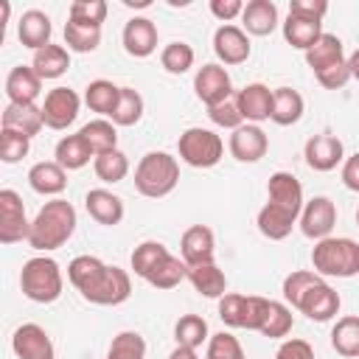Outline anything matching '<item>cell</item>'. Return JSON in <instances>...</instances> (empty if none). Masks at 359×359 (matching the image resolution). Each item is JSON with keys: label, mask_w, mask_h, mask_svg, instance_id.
I'll use <instances>...</instances> for the list:
<instances>
[{"label": "cell", "mask_w": 359, "mask_h": 359, "mask_svg": "<svg viewBox=\"0 0 359 359\" xmlns=\"http://www.w3.org/2000/svg\"><path fill=\"white\" fill-rule=\"evenodd\" d=\"M275 359H314V348H311L306 339L292 337V339H283V342H280Z\"/></svg>", "instance_id": "816d5d0a"}, {"label": "cell", "mask_w": 359, "mask_h": 359, "mask_svg": "<svg viewBox=\"0 0 359 359\" xmlns=\"http://www.w3.org/2000/svg\"><path fill=\"white\" fill-rule=\"evenodd\" d=\"M348 70H351V79H356V81H359V48L348 56Z\"/></svg>", "instance_id": "6f0895ef"}, {"label": "cell", "mask_w": 359, "mask_h": 359, "mask_svg": "<svg viewBox=\"0 0 359 359\" xmlns=\"http://www.w3.org/2000/svg\"><path fill=\"white\" fill-rule=\"evenodd\" d=\"M73 233H76V208L67 199H50L34 216L28 244L39 252H50L67 244Z\"/></svg>", "instance_id": "7a4b0ae2"}, {"label": "cell", "mask_w": 359, "mask_h": 359, "mask_svg": "<svg viewBox=\"0 0 359 359\" xmlns=\"http://www.w3.org/2000/svg\"><path fill=\"white\" fill-rule=\"evenodd\" d=\"M303 109H306V101L297 90H292V87L272 90V115H269V121H275L278 126L297 123L303 118Z\"/></svg>", "instance_id": "4dcf8cb0"}, {"label": "cell", "mask_w": 359, "mask_h": 359, "mask_svg": "<svg viewBox=\"0 0 359 359\" xmlns=\"http://www.w3.org/2000/svg\"><path fill=\"white\" fill-rule=\"evenodd\" d=\"M168 359H199V356H196L194 348H182V345H177V348L168 353Z\"/></svg>", "instance_id": "9f6ffc18"}, {"label": "cell", "mask_w": 359, "mask_h": 359, "mask_svg": "<svg viewBox=\"0 0 359 359\" xmlns=\"http://www.w3.org/2000/svg\"><path fill=\"white\" fill-rule=\"evenodd\" d=\"M294 325V317H292V309L286 303H278V300H269V311H266V320L261 325L258 334L269 337V339H283Z\"/></svg>", "instance_id": "ee69618b"}, {"label": "cell", "mask_w": 359, "mask_h": 359, "mask_svg": "<svg viewBox=\"0 0 359 359\" xmlns=\"http://www.w3.org/2000/svg\"><path fill=\"white\" fill-rule=\"evenodd\" d=\"M227 149L238 163H258L269 149V137L258 123H241L233 129Z\"/></svg>", "instance_id": "2e32d148"}, {"label": "cell", "mask_w": 359, "mask_h": 359, "mask_svg": "<svg viewBox=\"0 0 359 359\" xmlns=\"http://www.w3.org/2000/svg\"><path fill=\"white\" fill-rule=\"evenodd\" d=\"M205 359H247V356H244L241 342L233 334L219 331V334H210L205 345Z\"/></svg>", "instance_id": "bcb514c9"}, {"label": "cell", "mask_w": 359, "mask_h": 359, "mask_svg": "<svg viewBox=\"0 0 359 359\" xmlns=\"http://www.w3.org/2000/svg\"><path fill=\"white\" fill-rule=\"evenodd\" d=\"M93 171H95V177H98L101 182L115 185V182L126 180V174H129V157H126L121 149H112V151L98 154V157L93 160Z\"/></svg>", "instance_id": "60d3db41"}, {"label": "cell", "mask_w": 359, "mask_h": 359, "mask_svg": "<svg viewBox=\"0 0 359 359\" xmlns=\"http://www.w3.org/2000/svg\"><path fill=\"white\" fill-rule=\"evenodd\" d=\"M300 230L306 238H314V241H323L331 236L334 224H337V205L331 196H314L303 205L300 210V219H297Z\"/></svg>", "instance_id": "7c38bea8"}, {"label": "cell", "mask_w": 359, "mask_h": 359, "mask_svg": "<svg viewBox=\"0 0 359 359\" xmlns=\"http://www.w3.org/2000/svg\"><path fill=\"white\" fill-rule=\"evenodd\" d=\"M28 185L42 196H56L67 188V171L56 160H42L28 168Z\"/></svg>", "instance_id": "484cf974"}, {"label": "cell", "mask_w": 359, "mask_h": 359, "mask_svg": "<svg viewBox=\"0 0 359 359\" xmlns=\"http://www.w3.org/2000/svg\"><path fill=\"white\" fill-rule=\"evenodd\" d=\"M168 247L163 241H140L135 250H132V269L137 278L149 280V275L168 258Z\"/></svg>", "instance_id": "8d00e7d4"}, {"label": "cell", "mask_w": 359, "mask_h": 359, "mask_svg": "<svg viewBox=\"0 0 359 359\" xmlns=\"http://www.w3.org/2000/svg\"><path fill=\"white\" fill-rule=\"evenodd\" d=\"M241 11H244V3L241 0H210V14L216 20H222L224 25L230 20H236V17H241Z\"/></svg>", "instance_id": "db71d44e"}, {"label": "cell", "mask_w": 359, "mask_h": 359, "mask_svg": "<svg viewBox=\"0 0 359 359\" xmlns=\"http://www.w3.org/2000/svg\"><path fill=\"white\" fill-rule=\"evenodd\" d=\"M118 98H121V87L112 84V81H107V79H95V81H90L87 90H84V104H87L93 112H98L101 118H109V115L115 112Z\"/></svg>", "instance_id": "e575fe53"}, {"label": "cell", "mask_w": 359, "mask_h": 359, "mask_svg": "<svg viewBox=\"0 0 359 359\" xmlns=\"http://www.w3.org/2000/svg\"><path fill=\"white\" fill-rule=\"evenodd\" d=\"M140 118H143V95L135 87H121V98L109 121L115 126H135Z\"/></svg>", "instance_id": "b9f144b4"}, {"label": "cell", "mask_w": 359, "mask_h": 359, "mask_svg": "<svg viewBox=\"0 0 359 359\" xmlns=\"http://www.w3.org/2000/svg\"><path fill=\"white\" fill-rule=\"evenodd\" d=\"M339 62H345V45H342V39L337 34H325L323 31V36L306 50V65L311 67L314 76L328 70V67H334V65H339Z\"/></svg>", "instance_id": "4316f807"}, {"label": "cell", "mask_w": 359, "mask_h": 359, "mask_svg": "<svg viewBox=\"0 0 359 359\" xmlns=\"http://www.w3.org/2000/svg\"><path fill=\"white\" fill-rule=\"evenodd\" d=\"M194 59H196L194 48H191L188 42H182V39H174V42H168V45L160 50V65H163V70L171 73V76L188 73V70L194 67Z\"/></svg>", "instance_id": "ab89813d"}, {"label": "cell", "mask_w": 359, "mask_h": 359, "mask_svg": "<svg viewBox=\"0 0 359 359\" xmlns=\"http://www.w3.org/2000/svg\"><path fill=\"white\" fill-rule=\"evenodd\" d=\"M65 45H67V50H76V53H93L101 45V28L67 20L65 22Z\"/></svg>", "instance_id": "f35d334b"}, {"label": "cell", "mask_w": 359, "mask_h": 359, "mask_svg": "<svg viewBox=\"0 0 359 359\" xmlns=\"http://www.w3.org/2000/svg\"><path fill=\"white\" fill-rule=\"evenodd\" d=\"M11 351L17 359H56V348L48 331L36 323H22L11 337Z\"/></svg>", "instance_id": "5bb4252c"}, {"label": "cell", "mask_w": 359, "mask_h": 359, "mask_svg": "<svg viewBox=\"0 0 359 359\" xmlns=\"http://www.w3.org/2000/svg\"><path fill=\"white\" fill-rule=\"evenodd\" d=\"M269 311V300L261 294H238L227 292L219 297V317L230 328H247V331H261L264 320Z\"/></svg>", "instance_id": "8992f818"}, {"label": "cell", "mask_w": 359, "mask_h": 359, "mask_svg": "<svg viewBox=\"0 0 359 359\" xmlns=\"http://www.w3.org/2000/svg\"><path fill=\"white\" fill-rule=\"evenodd\" d=\"M79 109H81V98L76 90L70 87H53L45 101H42V118H45V126L48 129H67L76 118H79Z\"/></svg>", "instance_id": "8fae6325"}, {"label": "cell", "mask_w": 359, "mask_h": 359, "mask_svg": "<svg viewBox=\"0 0 359 359\" xmlns=\"http://www.w3.org/2000/svg\"><path fill=\"white\" fill-rule=\"evenodd\" d=\"M84 208L90 219H95L104 227H115L123 222V199L107 188H90L84 196Z\"/></svg>", "instance_id": "44dd1931"}, {"label": "cell", "mask_w": 359, "mask_h": 359, "mask_svg": "<svg viewBox=\"0 0 359 359\" xmlns=\"http://www.w3.org/2000/svg\"><path fill=\"white\" fill-rule=\"evenodd\" d=\"M314 79H317V81H320V87H325V90H342V87L351 81L348 59H345V62H339V65H334V67H328V70H323V73H317Z\"/></svg>", "instance_id": "f907efd6"}, {"label": "cell", "mask_w": 359, "mask_h": 359, "mask_svg": "<svg viewBox=\"0 0 359 359\" xmlns=\"http://www.w3.org/2000/svg\"><path fill=\"white\" fill-rule=\"evenodd\" d=\"M31 149V137L14 132V129H0V160L3 163H20Z\"/></svg>", "instance_id": "c3c4849f"}, {"label": "cell", "mask_w": 359, "mask_h": 359, "mask_svg": "<svg viewBox=\"0 0 359 359\" xmlns=\"http://www.w3.org/2000/svg\"><path fill=\"white\" fill-rule=\"evenodd\" d=\"M342 182H345V188L359 191V151L345 157V163H342Z\"/></svg>", "instance_id": "11a10c76"}, {"label": "cell", "mask_w": 359, "mask_h": 359, "mask_svg": "<svg viewBox=\"0 0 359 359\" xmlns=\"http://www.w3.org/2000/svg\"><path fill=\"white\" fill-rule=\"evenodd\" d=\"M174 339H177V345L194 348V351L202 348V345H208V339H210L208 320L199 317V314H182L177 320V325H174Z\"/></svg>", "instance_id": "74e56055"}, {"label": "cell", "mask_w": 359, "mask_h": 359, "mask_svg": "<svg viewBox=\"0 0 359 359\" xmlns=\"http://www.w3.org/2000/svg\"><path fill=\"white\" fill-rule=\"evenodd\" d=\"M356 224H359V208H356Z\"/></svg>", "instance_id": "680465c9"}, {"label": "cell", "mask_w": 359, "mask_h": 359, "mask_svg": "<svg viewBox=\"0 0 359 359\" xmlns=\"http://www.w3.org/2000/svg\"><path fill=\"white\" fill-rule=\"evenodd\" d=\"M42 126H45L42 107H36V104H6L3 129H14L25 137H34V135H39Z\"/></svg>", "instance_id": "83f0119b"}, {"label": "cell", "mask_w": 359, "mask_h": 359, "mask_svg": "<svg viewBox=\"0 0 359 359\" xmlns=\"http://www.w3.org/2000/svg\"><path fill=\"white\" fill-rule=\"evenodd\" d=\"M50 34H53V25H50V17L45 11H39V8L22 11V17L17 22V36L25 48L39 50V48L50 45Z\"/></svg>", "instance_id": "d4e9b609"}, {"label": "cell", "mask_w": 359, "mask_h": 359, "mask_svg": "<svg viewBox=\"0 0 359 359\" xmlns=\"http://www.w3.org/2000/svg\"><path fill=\"white\" fill-rule=\"evenodd\" d=\"M266 202H275V205H283L294 213L303 210L306 199H303V185L294 174L289 171H275L266 182Z\"/></svg>", "instance_id": "603a6c76"}, {"label": "cell", "mask_w": 359, "mask_h": 359, "mask_svg": "<svg viewBox=\"0 0 359 359\" xmlns=\"http://www.w3.org/2000/svg\"><path fill=\"white\" fill-rule=\"evenodd\" d=\"M107 3L104 0H76L70 3V11H67V20H76V22H84V25H98L107 20Z\"/></svg>", "instance_id": "7dc6e473"}, {"label": "cell", "mask_w": 359, "mask_h": 359, "mask_svg": "<svg viewBox=\"0 0 359 359\" xmlns=\"http://www.w3.org/2000/svg\"><path fill=\"white\" fill-rule=\"evenodd\" d=\"M31 67L36 70V76H39L42 81L59 79V76H65L67 67H70V53H67L65 45H53V42H50V45H45V48L34 50Z\"/></svg>", "instance_id": "f546056e"}, {"label": "cell", "mask_w": 359, "mask_h": 359, "mask_svg": "<svg viewBox=\"0 0 359 359\" xmlns=\"http://www.w3.org/2000/svg\"><path fill=\"white\" fill-rule=\"evenodd\" d=\"M188 278V264L182 261V258H177V255H168L151 275H149V286H154V289H174V286H180L182 280Z\"/></svg>", "instance_id": "7bdbcfd3"}, {"label": "cell", "mask_w": 359, "mask_h": 359, "mask_svg": "<svg viewBox=\"0 0 359 359\" xmlns=\"http://www.w3.org/2000/svg\"><path fill=\"white\" fill-rule=\"evenodd\" d=\"M280 28H283V39H286L292 48L303 50V53L323 36V22H320V20L300 17V14H289V17L280 22Z\"/></svg>", "instance_id": "f1b7e54d"}, {"label": "cell", "mask_w": 359, "mask_h": 359, "mask_svg": "<svg viewBox=\"0 0 359 359\" xmlns=\"http://www.w3.org/2000/svg\"><path fill=\"white\" fill-rule=\"evenodd\" d=\"M328 11V3L325 0H289V14H300V17H309V20H320L325 17Z\"/></svg>", "instance_id": "f5cc1de1"}, {"label": "cell", "mask_w": 359, "mask_h": 359, "mask_svg": "<svg viewBox=\"0 0 359 359\" xmlns=\"http://www.w3.org/2000/svg\"><path fill=\"white\" fill-rule=\"evenodd\" d=\"M331 348L345 359H359V317L345 314L331 328Z\"/></svg>", "instance_id": "836d02e7"}, {"label": "cell", "mask_w": 359, "mask_h": 359, "mask_svg": "<svg viewBox=\"0 0 359 359\" xmlns=\"http://www.w3.org/2000/svg\"><path fill=\"white\" fill-rule=\"evenodd\" d=\"M79 135L87 140V146L93 149L95 157H98V154H107V151H112V149H118V129H115V123H112L109 118H95V121L84 123V126L79 129Z\"/></svg>", "instance_id": "d590c367"}, {"label": "cell", "mask_w": 359, "mask_h": 359, "mask_svg": "<svg viewBox=\"0 0 359 359\" xmlns=\"http://www.w3.org/2000/svg\"><path fill=\"white\" fill-rule=\"evenodd\" d=\"M107 278H109V264H104V261L95 258V255H76V258L67 264V280H70L73 289H76L84 300H90V303H95V297L101 294Z\"/></svg>", "instance_id": "ba28073f"}, {"label": "cell", "mask_w": 359, "mask_h": 359, "mask_svg": "<svg viewBox=\"0 0 359 359\" xmlns=\"http://www.w3.org/2000/svg\"><path fill=\"white\" fill-rule=\"evenodd\" d=\"M53 157H56V163H59L65 171H79V168H84L90 160H95L93 149L87 146V140H84L79 132H76V135H65V137L56 143Z\"/></svg>", "instance_id": "1f68e13d"}, {"label": "cell", "mask_w": 359, "mask_h": 359, "mask_svg": "<svg viewBox=\"0 0 359 359\" xmlns=\"http://www.w3.org/2000/svg\"><path fill=\"white\" fill-rule=\"evenodd\" d=\"M188 280L191 286L210 300H219L222 294H227V278L224 272L216 266V261L210 264H199V266H188Z\"/></svg>", "instance_id": "d6a6232c"}, {"label": "cell", "mask_w": 359, "mask_h": 359, "mask_svg": "<svg viewBox=\"0 0 359 359\" xmlns=\"http://www.w3.org/2000/svg\"><path fill=\"white\" fill-rule=\"evenodd\" d=\"M28 233H31V222L25 216L22 196L11 188H3L0 191V241L6 247L17 241H28Z\"/></svg>", "instance_id": "9c48e42d"}, {"label": "cell", "mask_w": 359, "mask_h": 359, "mask_svg": "<svg viewBox=\"0 0 359 359\" xmlns=\"http://www.w3.org/2000/svg\"><path fill=\"white\" fill-rule=\"evenodd\" d=\"M250 36L241 25H219L216 34H213V53L219 59V65H241L250 59Z\"/></svg>", "instance_id": "4fadbf2b"}, {"label": "cell", "mask_w": 359, "mask_h": 359, "mask_svg": "<svg viewBox=\"0 0 359 359\" xmlns=\"http://www.w3.org/2000/svg\"><path fill=\"white\" fill-rule=\"evenodd\" d=\"M42 93V79L31 65H17L6 76V95L8 104H36Z\"/></svg>", "instance_id": "ffe728a7"}, {"label": "cell", "mask_w": 359, "mask_h": 359, "mask_svg": "<svg viewBox=\"0 0 359 359\" xmlns=\"http://www.w3.org/2000/svg\"><path fill=\"white\" fill-rule=\"evenodd\" d=\"M107 359H146V339L137 331H121L107 351Z\"/></svg>", "instance_id": "f6af8a7d"}, {"label": "cell", "mask_w": 359, "mask_h": 359, "mask_svg": "<svg viewBox=\"0 0 359 359\" xmlns=\"http://www.w3.org/2000/svg\"><path fill=\"white\" fill-rule=\"evenodd\" d=\"M283 300L314 323H328L339 314V292L323 280L314 269H294L283 278Z\"/></svg>", "instance_id": "6da1fadb"}, {"label": "cell", "mask_w": 359, "mask_h": 359, "mask_svg": "<svg viewBox=\"0 0 359 359\" xmlns=\"http://www.w3.org/2000/svg\"><path fill=\"white\" fill-rule=\"evenodd\" d=\"M180 182V163L168 151H149L135 168V188L149 199L168 196Z\"/></svg>", "instance_id": "3957f363"}, {"label": "cell", "mask_w": 359, "mask_h": 359, "mask_svg": "<svg viewBox=\"0 0 359 359\" xmlns=\"http://www.w3.org/2000/svg\"><path fill=\"white\" fill-rule=\"evenodd\" d=\"M236 104H238V112H241L244 123L269 121V115H272V90L261 81H252V84H247L236 93Z\"/></svg>", "instance_id": "d6986e66"}, {"label": "cell", "mask_w": 359, "mask_h": 359, "mask_svg": "<svg viewBox=\"0 0 359 359\" xmlns=\"http://www.w3.org/2000/svg\"><path fill=\"white\" fill-rule=\"evenodd\" d=\"M194 93L205 107H216V104L227 101L233 95V81H230L227 67L219 62L202 65L194 76Z\"/></svg>", "instance_id": "30bf717a"}, {"label": "cell", "mask_w": 359, "mask_h": 359, "mask_svg": "<svg viewBox=\"0 0 359 359\" xmlns=\"http://www.w3.org/2000/svg\"><path fill=\"white\" fill-rule=\"evenodd\" d=\"M180 255L188 266L210 264L216 255V236L208 224H191L180 238Z\"/></svg>", "instance_id": "e0dca14e"}, {"label": "cell", "mask_w": 359, "mask_h": 359, "mask_svg": "<svg viewBox=\"0 0 359 359\" xmlns=\"http://www.w3.org/2000/svg\"><path fill=\"white\" fill-rule=\"evenodd\" d=\"M208 118L216 123V126H222V129H238L241 123H244V118H241V112H238V104H236V93L227 98V101H222V104H216V107H208Z\"/></svg>", "instance_id": "681fc988"}, {"label": "cell", "mask_w": 359, "mask_h": 359, "mask_svg": "<svg viewBox=\"0 0 359 359\" xmlns=\"http://www.w3.org/2000/svg\"><path fill=\"white\" fill-rule=\"evenodd\" d=\"M303 157L309 163V168L314 171H334L339 163H345V149L342 140L337 135H311L303 146Z\"/></svg>", "instance_id": "9a60e30c"}, {"label": "cell", "mask_w": 359, "mask_h": 359, "mask_svg": "<svg viewBox=\"0 0 359 359\" xmlns=\"http://www.w3.org/2000/svg\"><path fill=\"white\" fill-rule=\"evenodd\" d=\"M297 219H300V213H294V210H289V208H283V205L266 202V205L258 210L255 224H258L261 236H266L269 241H283V238L292 233V227L297 224Z\"/></svg>", "instance_id": "7402d4cb"}, {"label": "cell", "mask_w": 359, "mask_h": 359, "mask_svg": "<svg viewBox=\"0 0 359 359\" xmlns=\"http://www.w3.org/2000/svg\"><path fill=\"white\" fill-rule=\"evenodd\" d=\"M177 151H180V160L188 163L191 168H213L224 154V143L213 129L191 126L180 135Z\"/></svg>", "instance_id": "52a82bcc"}, {"label": "cell", "mask_w": 359, "mask_h": 359, "mask_svg": "<svg viewBox=\"0 0 359 359\" xmlns=\"http://www.w3.org/2000/svg\"><path fill=\"white\" fill-rule=\"evenodd\" d=\"M123 50L135 59H146L157 50V25L149 17H132L121 34Z\"/></svg>", "instance_id": "ac0fdd59"}, {"label": "cell", "mask_w": 359, "mask_h": 359, "mask_svg": "<svg viewBox=\"0 0 359 359\" xmlns=\"http://www.w3.org/2000/svg\"><path fill=\"white\" fill-rule=\"evenodd\" d=\"M278 6L272 0H250L244 3L241 11V28L247 31V36H269L278 28Z\"/></svg>", "instance_id": "cb8c5ba5"}, {"label": "cell", "mask_w": 359, "mask_h": 359, "mask_svg": "<svg viewBox=\"0 0 359 359\" xmlns=\"http://www.w3.org/2000/svg\"><path fill=\"white\" fill-rule=\"evenodd\" d=\"M311 266L323 278H353L359 275V241L345 236H328L314 244Z\"/></svg>", "instance_id": "277c9868"}, {"label": "cell", "mask_w": 359, "mask_h": 359, "mask_svg": "<svg viewBox=\"0 0 359 359\" xmlns=\"http://www.w3.org/2000/svg\"><path fill=\"white\" fill-rule=\"evenodd\" d=\"M20 289L28 300L34 303H53L62 297V289H65V278H62V269L53 258L48 255H34L22 264V272H20Z\"/></svg>", "instance_id": "5b68a950"}]
</instances>
